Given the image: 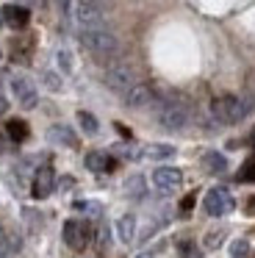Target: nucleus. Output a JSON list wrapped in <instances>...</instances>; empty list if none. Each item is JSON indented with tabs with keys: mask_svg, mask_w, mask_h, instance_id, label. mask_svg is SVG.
<instances>
[{
	"mask_svg": "<svg viewBox=\"0 0 255 258\" xmlns=\"http://www.w3.org/2000/svg\"><path fill=\"white\" fill-rule=\"evenodd\" d=\"M81 45L92 53L94 58H114L119 53V39L105 28H83Z\"/></svg>",
	"mask_w": 255,
	"mask_h": 258,
	"instance_id": "f257e3e1",
	"label": "nucleus"
},
{
	"mask_svg": "<svg viewBox=\"0 0 255 258\" xmlns=\"http://www.w3.org/2000/svg\"><path fill=\"white\" fill-rule=\"evenodd\" d=\"M211 111L214 117L219 119L222 125H233V122H241L249 111V100H241L236 95H222L211 103Z\"/></svg>",
	"mask_w": 255,
	"mask_h": 258,
	"instance_id": "f03ea898",
	"label": "nucleus"
},
{
	"mask_svg": "<svg viewBox=\"0 0 255 258\" xmlns=\"http://www.w3.org/2000/svg\"><path fill=\"white\" fill-rule=\"evenodd\" d=\"M155 122L166 131H180L188 122V108L183 103H161L155 108Z\"/></svg>",
	"mask_w": 255,
	"mask_h": 258,
	"instance_id": "7ed1b4c3",
	"label": "nucleus"
},
{
	"mask_svg": "<svg viewBox=\"0 0 255 258\" xmlns=\"http://www.w3.org/2000/svg\"><path fill=\"white\" fill-rule=\"evenodd\" d=\"M203 208H205L208 217H225V214H230L233 208H236V200H233V195L227 189L216 186V189H211L208 195H205Z\"/></svg>",
	"mask_w": 255,
	"mask_h": 258,
	"instance_id": "20e7f679",
	"label": "nucleus"
},
{
	"mask_svg": "<svg viewBox=\"0 0 255 258\" xmlns=\"http://www.w3.org/2000/svg\"><path fill=\"white\" fill-rule=\"evenodd\" d=\"M133 84H136V73H133V67H128V64H114V67H108V73H105V86H108L111 92H116V95H125Z\"/></svg>",
	"mask_w": 255,
	"mask_h": 258,
	"instance_id": "39448f33",
	"label": "nucleus"
},
{
	"mask_svg": "<svg viewBox=\"0 0 255 258\" xmlns=\"http://www.w3.org/2000/svg\"><path fill=\"white\" fill-rule=\"evenodd\" d=\"M89 239H92V228L86 222H78V219H67L64 222V241L67 247H72L75 252L86 250Z\"/></svg>",
	"mask_w": 255,
	"mask_h": 258,
	"instance_id": "423d86ee",
	"label": "nucleus"
},
{
	"mask_svg": "<svg viewBox=\"0 0 255 258\" xmlns=\"http://www.w3.org/2000/svg\"><path fill=\"white\" fill-rule=\"evenodd\" d=\"M75 17L83 28H103L105 25V12L94 0H78L75 3Z\"/></svg>",
	"mask_w": 255,
	"mask_h": 258,
	"instance_id": "0eeeda50",
	"label": "nucleus"
},
{
	"mask_svg": "<svg viewBox=\"0 0 255 258\" xmlns=\"http://www.w3.org/2000/svg\"><path fill=\"white\" fill-rule=\"evenodd\" d=\"M180 180H183V175H180V169H175V167H158V169L153 172L155 189L164 191V195H169V191H177Z\"/></svg>",
	"mask_w": 255,
	"mask_h": 258,
	"instance_id": "6e6552de",
	"label": "nucleus"
},
{
	"mask_svg": "<svg viewBox=\"0 0 255 258\" xmlns=\"http://www.w3.org/2000/svg\"><path fill=\"white\" fill-rule=\"evenodd\" d=\"M11 92L17 95V100H20V106L22 108H36V103H39V95H36V89H33V84H31V78H14L11 81Z\"/></svg>",
	"mask_w": 255,
	"mask_h": 258,
	"instance_id": "1a4fd4ad",
	"label": "nucleus"
},
{
	"mask_svg": "<svg viewBox=\"0 0 255 258\" xmlns=\"http://www.w3.org/2000/svg\"><path fill=\"white\" fill-rule=\"evenodd\" d=\"M122 97H125L128 108H144L155 100V92H153V86H147V84H133Z\"/></svg>",
	"mask_w": 255,
	"mask_h": 258,
	"instance_id": "9d476101",
	"label": "nucleus"
},
{
	"mask_svg": "<svg viewBox=\"0 0 255 258\" xmlns=\"http://www.w3.org/2000/svg\"><path fill=\"white\" fill-rule=\"evenodd\" d=\"M53 180H55L53 167H39L36 175H33V197H36V200H44V197L53 191Z\"/></svg>",
	"mask_w": 255,
	"mask_h": 258,
	"instance_id": "9b49d317",
	"label": "nucleus"
},
{
	"mask_svg": "<svg viewBox=\"0 0 255 258\" xmlns=\"http://www.w3.org/2000/svg\"><path fill=\"white\" fill-rule=\"evenodd\" d=\"M47 139L53 142V145H61V147H78V136L70 125H50Z\"/></svg>",
	"mask_w": 255,
	"mask_h": 258,
	"instance_id": "f8f14e48",
	"label": "nucleus"
},
{
	"mask_svg": "<svg viewBox=\"0 0 255 258\" xmlns=\"http://www.w3.org/2000/svg\"><path fill=\"white\" fill-rule=\"evenodd\" d=\"M116 236L122 244H133V239H136V217L133 214H122L116 219Z\"/></svg>",
	"mask_w": 255,
	"mask_h": 258,
	"instance_id": "ddd939ff",
	"label": "nucleus"
},
{
	"mask_svg": "<svg viewBox=\"0 0 255 258\" xmlns=\"http://www.w3.org/2000/svg\"><path fill=\"white\" fill-rule=\"evenodd\" d=\"M28 20H31V14L22 6H6L3 9V23H9L11 28H25Z\"/></svg>",
	"mask_w": 255,
	"mask_h": 258,
	"instance_id": "4468645a",
	"label": "nucleus"
},
{
	"mask_svg": "<svg viewBox=\"0 0 255 258\" xmlns=\"http://www.w3.org/2000/svg\"><path fill=\"white\" fill-rule=\"evenodd\" d=\"M203 164H205V169L208 172H225L227 169V161H225V156L222 153H216V150H208L203 156Z\"/></svg>",
	"mask_w": 255,
	"mask_h": 258,
	"instance_id": "2eb2a0df",
	"label": "nucleus"
},
{
	"mask_svg": "<svg viewBox=\"0 0 255 258\" xmlns=\"http://www.w3.org/2000/svg\"><path fill=\"white\" fill-rule=\"evenodd\" d=\"M86 167L92 169V172H108V169L114 167V161H108L103 153H89V156H86Z\"/></svg>",
	"mask_w": 255,
	"mask_h": 258,
	"instance_id": "dca6fc26",
	"label": "nucleus"
},
{
	"mask_svg": "<svg viewBox=\"0 0 255 258\" xmlns=\"http://www.w3.org/2000/svg\"><path fill=\"white\" fill-rule=\"evenodd\" d=\"M6 131H9V136H11L14 142H22V139L28 136V125L22 122V119H11V122L6 125Z\"/></svg>",
	"mask_w": 255,
	"mask_h": 258,
	"instance_id": "f3484780",
	"label": "nucleus"
},
{
	"mask_svg": "<svg viewBox=\"0 0 255 258\" xmlns=\"http://www.w3.org/2000/svg\"><path fill=\"white\" fill-rule=\"evenodd\" d=\"M78 122H81V128L86 131V134H97L100 125H97V117L89 111H78Z\"/></svg>",
	"mask_w": 255,
	"mask_h": 258,
	"instance_id": "a211bd4d",
	"label": "nucleus"
},
{
	"mask_svg": "<svg viewBox=\"0 0 255 258\" xmlns=\"http://www.w3.org/2000/svg\"><path fill=\"white\" fill-rule=\"evenodd\" d=\"M238 180H241V183H255V156H252V158H247V161L241 164Z\"/></svg>",
	"mask_w": 255,
	"mask_h": 258,
	"instance_id": "6ab92c4d",
	"label": "nucleus"
},
{
	"mask_svg": "<svg viewBox=\"0 0 255 258\" xmlns=\"http://www.w3.org/2000/svg\"><path fill=\"white\" fill-rule=\"evenodd\" d=\"M125 191H128L131 197H142V195H144V180H142V175H133V178L125 183Z\"/></svg>",
	"mask_w": 255,
	"mask_h": 258,
	"instance_id": "aec40b11",
	"label": "nucleus"
},
{
	"mask_svg": "<svg viewBox=\"0 0 255 258\" xmlns=\"http://www.w3.org/2000/svg\"><path fill=\"white\" fill-rule=\"evenodd\" d=\"M222 241H225V230H211V233H205L203 244H205V250H216Z\"/></svg>",
	"mask_w": 255,
	"mask_h": 258,
	"instance_id": "412c9836",
	"label": "nucleus"
},
{
	"mask_svg": "<svg viewBox=\"0 0 255 258\" xmlns=\"http://www.w3.org/2000/svg\"><path fill=\"white\" fill-rule=\"evenodd\" d=\"M247 252H249V241L247 239L230 241V258H247Z\"/></svg>",
	"mask_w": 255,
	"mask_h": 258,
	"instance_id": "4be33fe9",
	"label": "nucleus"
},
{
	"mask_svg": "<svg viewBox=\"0 0 255 258\" xmlns=\"http://www.w3.org/2000/svg\"><path fill=\"white\" fill-rule=\"evenodd\" d=\"M147 156L150 158H169V156H175V147H169V145H153L147 150Z\"/></svg>",
	"mask_w": 255,
	"mask_h": 258,
	"instance_id": "5701e85b",
	"label": "nucleus"
},
{
	"mask_svg": "<svg viewBox=\"0 0 255 258\" xmlns=\"http://www.w3.org/2000/svg\"><path fill=\"white\" fill-rule=\"evenodd\" d=\"M180 255H183V258H200V250L186 241V244H180Z\"/></svg>",
	"mask_w": 255,
	"mask_h": 258,
	"instance_id": "b1692460",
	"label": "nucleus"
},
{
	"mask_svg": "<svg viewBox=\"0 0 255 258\" xmlns=\"http://www.w3.org/2000/svg\"><path fill=\"white\" fill-rule=\"evenodd\" d=\"M44 84H47V86H50V89H61V81H58V78H55V75H53V73H47V75H44Z\"/></svg>",
	"mask_w": 255,
	"mask_h": 258,
	"instance_id": "393cba45",
	"label": "nucleus"
},
{
	"mask_svg": "<svg viewBox=\"0 0 255 258\" xmlns=\"http://www.w3.org/2000/svg\"><path fill=\"white\" fill-rule=\"evenodd\" d=\"M105 247H108V228H100V250H105Z\"/></svg>",
	"mask_w": 255,
	"mask_h": 258,
	"instance_id": "a878e982",
	"label": "nucleus"
},
{
	"mask_svg": "<svg viewBox=\"0 0 255 258\" xmlns=\"http://www.w3.org/2000/svg\"><path fill=\"white\" fill-rule=\"evenodd\" d=\"M58 61H61V67H64V70L72 67V64H70V56H67V53H58Z\"/></svg>",
	"mask_w": 255,
	"mask_h": 258,
	"instance_id": "bb28decb",
	"label": "nucleus"
},
{
	"mask_svg": "<svg viewBox=\"0 0 255 258\" xmlns=\"http://www.w3.org/2000/svg\"><path fill=\"white\" fill-rule=\"evenodd\" d=\"M192 206H194V197H186V200L180 203V208H183V211H188V208H192Z\"/></svg>",
	"mask_w": 255,
	"mask_h": 258,
	"instance_id": "cd10ccee",
	"label": "nucleus"
},
{
	"mask_svg": "<svg viewBox=\"0 0 255 258\" xmlns=\"http://www.w3.org/2000/svg\"><path fill=\"white\" fill-rule=\"evenodd\" d=\"M6 239H9V233H6V230H3V228H0V244H3V241H6Z\"/></svg>",
	"mask_w": 255,
	"mask_h": 258,
	"instance_id": "c85d7f7f",
	"label": "nucleus"
},
{
	"mask_svg": "<svg viewBox=\"0 0 255 258\" xmlns=\"http://www.w3.org/2000/svg\"><path fill=\"white\" fill-rule=\"evenodd\" d=\"M3 111H6V97L0 95V114H3Z\"/></svg>",
	"mask_w": 255,
	"mask_h": 258,
	"instance_id": "c756f323",
	"label": "nucleus"
},
{
	"mask_svg": "<svg viewBox=\"0 0 255 258\" xmlns=\"http://www.w3.org/2000/svg\"><path fill=\"white\" fill-rule=\"evenodd\" d=\"M136 258H155V255H153V252H139Z\"/></svg>",
	"mask_w": 255,
	"mask_h": 258,
	"instance_id": "7c9ffc66",
	"label": "nucleus"
},
{
	"mask_svg": "<svg viewBox=\"0 0 255 258\" xmlns=\"http://www.w3.org/2000/svg\"><path fill=\"white\" fill-rule=\"evenodd\" d=\"M0 23H3V12H0Z\"/></svg>",
	"mask_w": 255,
	"mask_h": 258,
	"instance_id": "2f4dec72",
	"label": "nucleus"
},
{
	"mask_svg": "<svg viewBox=\"0 0 255 258\" xmlns=\"http://www.w3.org/2000/svg\"><path fill=\"white\" fill-rule=\"evenodd\" d=\"M0 150H3V145H0Z\"/></svg>",
	"mask_w": 255,
	"mask_h": 258,
	"instance_id": "473e14b6",
	"label": "nucleus"
}]
</instances>
